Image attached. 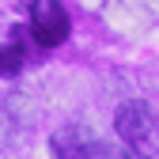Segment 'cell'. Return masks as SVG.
Instances as JSON below:
<instances>
[{
  "label": "cell",
  "mask_w": 159,
  "mask_h": 159,
  "mask_svg": "<svg viewBox=\"0 0 159 159\" xmlns=\"http://www.w3.org/2000/svg\"><path fill=\"white\" fill-rule=\"evenodd\" d=\"M114 129L125 144H140L144 136H152V106L144 98H129V102L117 106L114 114Z\"/></svg>",
  "instance_id": "2"
},
{
  "label": "cell",
  "mask_w": 159,
  "mask_h": 159,
  "mask_svg": "<svg viewBox=\"0 0 159 159\" xmlns=\"http://www.w3.org/2000/svg\"><path fill=\"white\" fill-rule=\"evenodd\" d=\"M84 159H106V152H102V148H98V144H91V148H87V155H84Z\"/></svg>",
  "instance_id": "4"
},
{
  "label": "cell",
  "mask_w": 159,
  "mask_h": 159,
  "mask_svg": "<svg viewBox=\"0 0 159 159\" xmlns=\"http://www.w3.org/2000/svg\"><path fill=\"white\" fill-rule=\"evenodd\" d=\"M30 11V34L38 46H61L68 38V15L61 8V0H23Z\"/></svg>",
  "instance_id": "1"
},
{
  "label": "cell",
  "mask_w": 159,
  "mask_h": 159,
  "mask_svg": "<svg viewBox=\"0 0 159 159\" xmlns=\"http://www.w3.org/2000/svg\"><path fill=\"white\" fill-rule=\"evenodd\" d=\"M19 68H23V49L0 46V76H19Z\"/></svg>",
  "instance_id": "3"
},
{
  "label": "cell",
  "mask_w": 159,
  "mask_h": 159,
  "mask_svg": "<svg viewBox=\"0 0 159 159\" xmlns=\"http://www.w3.org/2000/svg\"><path fill=\"white\" fill-rule=\"evenodd\" d=\"M121 159H144V155H140V152H136V148H133V144H129V148H125V152H121Z\"/></svg>",
  "instance_id": "5"
}]
</instances>
